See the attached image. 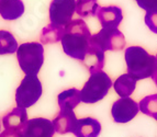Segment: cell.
<instances>
[{"label": "cell", "instance_id": "1", "mask_svg": "<svg viewBox=\"0 0 157 137\" xmlns=\"http://www.w3.org/2000/svg\"><path fill=\"white\" fill-rule=\"evenodd\" d=\"M90 33L88 25L81 19L71 20L64 29L62 46L67 56L82 61L90 46Z\"/></svg>", "mask_w": 157, "mask_h": 137}, {"label": "cell", "instance_id": "2", "mask_svg": "<svg viewBox=\"0 0 157 137\" xmlns=\"http://www.w3.org/2000/svg\"><path fill=\"white\" fill-rule=\"evenodd\" d=\"M124 58L128 74L136 80L152 77L157 69L156 56L148 54L141 46H130L125 48Z\"/></svg>", "mask_w": 157, "mask_h": 137}, {"label": "cell", "instance_id": "3", "mask_svg": "<svg viewBox=\"0 0 157 137\" xmlns=\"http://www.w3.org/2000/svg\"><path fill=\"white\" fill-rule=\"evenodd\" d=\"M17 59L25 76H37L44 63V47L37 42L23 43L17 50Z\"/></svg>", "mask_w": 157, "mask_h": 137}, {"label": "cell", "instance_id": "4", "mask_svg": "<svg viewBox=\"0 0 157 137\" xmlns=\"http://www.w3.org/2000/svg\"><path fill=\"white\" fill-rule=\"evenodd\" d=\"M112 80L109 75L105 71H98L91 74L89 79L84 84L80 90L81 102L92 104L101 101L108 94L110 88L112 87Z\"/></svg>", "mask_w": 157, "mask_h": 137}, {"label": "cell", "instance_id": "5", "mask_svg": "<svg viewBox=\"0 0 157 137\" xmlns=\"http://www.w3.org/2000/svg\"><path fill=\"white\" fill-rule=\"evenodd\" d=\"M42 83L37 76H25L16 91V102L20 108L28 109L34 106L42 95Z\"/></svg>", "mask_w": 157, "mask_h": 137}, {"label": "cell", "instance_id": "6", "mask_svg": "<svg viewBox=\"0 0 157 137\" xmlns=\"http://www.w3.org/2000/svg\"><path fill=\"white\" fill-rule=\"evenodd\" d=\"M125 37L119 29H101L98 33L91 35L90 45L101 50H122L125 47Z\"/></svg>", "mask_w": 157, "mask_h": 137}, {"label": "cell", "instance_id": "7", "mask_svg": "<svg viewBox=\"0 0 157 137\" xmlns=\"http://www.w3.org/2000/svg\"><path fill=\"white\" fill-rule=\"evenodd\" d=\"M76 9V0H52L50 5L51 23L66 27L71 21Z\"/></svg>", "mask_w": 157, "mask_h": 137}, {"label": "cell", "instance_id": "8", "mask_svg": "<svg viewBox=\"0 0 157 137\" xmlns=\"http://www.w3.org/2000/svg\"><path fill=\"white\" fill-rule=\"evenodd\" d=\"M139 103L131 98H121L112 104L111 115L115 123H128L139 113Z\"/></svg>", "mask_w": 157, "mask_h": 137}, {"label": "cell", "instance_id": "9", "mask_svg": "<svg viewBox=\"0 0 157 137\" xmlns=\"http://www.w3.org/2000/svg\"><path fill=\"white\" fill-rule=\"evenodd\" d=\"M22 137H53L55 129L52 121L44 117L28 120L20 131Z\"/></svg>", "mask_w": 157, "mask_h": 137}, {"label": "cell", "instance_id": "10", "mask_svg": "<svg viewBox=\"0 0 157 137\" xmlns=\"http://www.w3.org/2000/svg\"><path fill=\"white\" fill-rule=\"evenodd\" d=\"M101 24L102 29L114 30L118 29L120 23L123 20V14L121 8L117 6L101 7L96 16Z\"/></svg>", "mask_w": 157, "mask_h": 137}, {"label": "cell", "instance_id": "11", "mask_svg": "<svg viewBox=\"0 0 157 137\" xmlns=\"http://www.w3.org/2000/svg\"><path fill=\"white\" fill-rule=\"evenodd\" d=\"M77 117L74 110H59L56 117L53 120L54 129L58 134L73 133L77 124Z\"/></svg>", "mask_w": 157, "mask_h": 137}, {"label": "cell", "instance_id": "12", "mask_svg": "<svg viewBox=\"0 0 157 137\" xmlns=\"http://www.w3.org/2000/svg\"><path fill=\"white\" fill-rule=\"evenodd\" d=\"M28 121V112L25 109L17 106L2 117V124L5 129L20 132L23 125Z\"/></svg>", "mask_w": 157, "mask_h": 137}, {"label": "cell", "instance_id": "13", "mask_svg": "<svg viewBox=\"0 0 157 137\" xmlns=\"http://www.w3.org/2000/svg\"><path fill=\"white\" fill-rule=\"evenodd\" d=\"M101 132V124L92 117H85L77 121L73 134L76 137H98Z\"/></svg>", "mask_w": 157, "mask_h": 137}, {"label": "cell", "instance_id": "14", "mask_svg": "<svg viewBox=\"0 0 157 137\" xmlns=\"http://www.w3.org/2000/svg\"><path fill=\"white\" fill-rule=\"evenodd\" d=\"M81 61L84 64V66L89 70L90 74L101 71L102 68L105 67V52L90 45L88 52Z\"/></svg>", "mask_w": 157, "mask_h": 137}, {"label": "cell", "instance_id": "15", "mask_svg": "<svg viewBox=\"0 0 157 137\" xmlns=\"http://www.w3.org/2000/svg\"><path fill=\"white\" fill-rule=\"evenodd\" d=\"M24 9L22 0H0V16L5 20H17L24 13Z\"/></svg>", "mask_w": 157, "mask_h": 137}, {"label": "cell", "instance_id": "16", "mask_svg": "<svg viewBox=\"0 0 157 137\" xmlns=\"http://www.w3.org/2000/svg\"><path fill=\"white\" fill-rule=\"evenodd\" d=\"M57 101L59 110H74L81 102L80 90L76 88L65 90L58 94Z\"/></svg>", "mask_w": 157, "mask_h": 137}, {"label": "cell", "instance_id": "17", "mask_svg": "<svg viewBox=\"0 0 157 137\" xmlns=\"http://www.w3.org/2000/svg\"><path fill=\"white\" fill-rule=\"evenodd\" d=\"M136 82L137 80L130 76L128 74H123L119 77L113 83V88L117 94L121 98H128L136 88Z\"/></svg>", "mask_w": 157, "mask_h": 137}, {"label": "cell", "instance_id": "18", "mask_svg": "<svg viewBox=\"0 0 157 137\" xmlns=\"http://www.w3.org/2000/svg\"><path fill=\"white\" fill-rule=\"evenodd\" d=\"M64 29L65 27H58L53 23H50L48 25L43 28L40 35L41 44H53V43L60 42L63 37Z\"/></svg>", "mask_w": 157, "mask_h": 137}, {"label": "cell", "instance_id": "19", "mask_svg": "<svg viewBox=\"0 0 157 137\" xmlns=\"http://www.w3.org/2000/svg\"><path fill=\"white\" fill-rule=\"evenodd\" d=\"M101 8L98 5L97 0H76V13L81 18L96 17L99 9Z\"/></svg>", "mask_w": 157, "mask_h": 137}, {"label": "cell", "instance_id": "20", "mask_svg": "<svg viewBox=\"0 0 157 137\" xmlns=\"http://www.w3.org/2000/svg\"><path fill=\"white\" fill-rule=\"evenodd\" d=\"M18 47V42L12 33L1 30L0 31V55L16 53Z\"/></svg>", "mask_w": 157, "mask_h": 137}, {"label": "cell", "instance_id": "21", "mask_svg": "<svg viewBox=\"0 0 157 137\" xmlns=\"http://www.w3.org/2000/svg\"><path fill=\"white\" fill-rule=\"evenodd\" d=\"M139 109L142 113L153 119H157V94H151L143 98L139 103Z\"/></svg>", "mask_w": 157, "mask_h": 137}, {"label": "cell", "instance_id": "22", "mask_svg": "<svg viewBox=\"0 0 157 137\" xmlns=\"http://www.w3.org/2000/svg\"><path fill=\"white\" fill-rule=\"evenodd\" d=\"M145 24L147 25L151 31L155 34H157V9L152 11H146L144 18Z\"/></svg>", "mask_w": 157, "mask_h": 137}, {"label": "cell", "instance_id": "23", "mask_svg": "<svg viewBox=\"0 0 157 137\" xmlns=\"http://www.w3.org/2000/svg\"><path fill=\"white\" fill-rule=\"evenodd\" d=\"M140 8L145 11H152L157 9V0H135Z\"/></svg>", "mask_w": 157, "mask_h": 137}, {"label": "cell", "instance_id": "24", "mask_svg": "<svg viewBox=\"0 0 157 137\" xmlns=\"http://www.w3.org/2000/svg\"><path fill=\"white\" fill-rule=\"evenodd\" d=\"M0 137H22L21 133L16 132V131H9V129H5L3 132H1Z\"/></svg>", "mask_w": 157, "mask_h": 137}, {"label": "cell", "instance_id": "25", "mask_svg": "<svg viewBox=\"0 0 157 137\" xmlns=\"http://www.w3.org/2000/svg\"><path fill=\"white\" fill-rule=\"evenodd\" d=\"M152 79H153V81L155 82V84H156V87H157V69H156V71H155L154 74H153Z\"/></svg>", "mask_w": 157, "mask_h": 137}, {"label": "cell", "instance_id": "26", "mask_svg": "<svg viewBox=\"0 0 157 137\" xmlns=\"http://www.w3.org/2000/svg\"><path fill=\"white\" fill-rule=\"evenodd\" d=\"M156 58H157V54H156Z\"/></svg>", "mask_w": 157, "mask_h": 137}, {"label": "cell", "instance_id": "27", "mask_svg": "<svg viewBox=\"0 0 157 137\" xmlns=\"http://www.w3.org/2000/svg\"><path fill=\"white\" fill-rule=\"evenodd\" d=\"M156 121H157V119H156Z\"/></svg>", "mask_w": 157, "mask_h": 137}]
</instances>
